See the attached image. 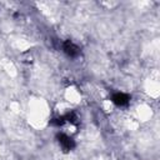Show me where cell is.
<instances>
[{"label":"cell","instance_id":"1","mask_svg":"<svg viewBox=\"0 0 160 160\" xmlns=\"http://www.w3.org/2000/svg\"><path fill=\"white\" fill-rule=\"evenodd\" d=\"M64 99L70 105H76V104H79L81 101V92L74 85H69L64 90Z\"/></svg>","mask_w":160,"mask_h":160},{"label":"cell","instance_id":"2","mask_svg":"<svg viewBox=\"0 0 160 160\" xmlns=\"http://www.w3.org/2000/svg\"><path fill=\"white\" fill-rule=\"evenodd\" d=\"M138 120L139 121H148L151 118V109L146 104H141L138 108Z\"/></svg>","mask_w":160,"mask_h":160},{"label":"cell","instance_id":"3","mask_svg":"<svg viewBox=\"0 0 160 160\" xmlns=\"http://www.w3.org/2000/svg\"><path fill=\"white\" fill-rule=\"evenodd\" d=\"M101 109H102V111H105L106 114H110V112H112L114 111V109H115V106H114V102L111 101V100H102L101 101Z\"/></svg>","mask_w":160,"mask_h":160},{"label":"cell","instance_id":"4","mask_svg":"<svg viewBox=\"0 0 160 160\" xmlns=\"http://www.w3.org/2000/svg\"><path fill=\"white\" fill-rule=\"evenodd\" d=\"M0 155H1V146H0Z\"/></svg>","mask_w":160,"mask_h":160}]
</instances>
